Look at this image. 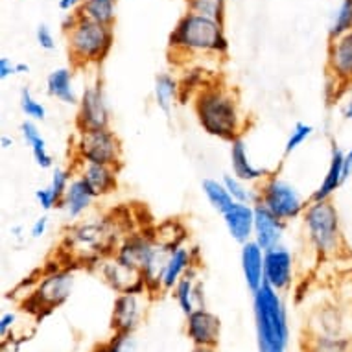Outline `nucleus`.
<instances>
[{
	"instance_id": "f257e3e1",
	"label": "nucleus",
	"mask_w": 352,
	"mask_h": 352,
	"mask_svg": "<svg viewBox=\"0 0 352 352\" xmlns=\"http://www.w3.org/2000/svg\"><path fill=\"white\" fill-rule=\"evenodd\" d=\"M124 236L126 234L120 219L115 216L74 223L63 234V243L59 251L63 266L70 267L69 262H74L78 267L96 270L104 260L115 256L116 248Z\"/></svg>"
},
{
	"instance_id": "f03ea898",
	"label": "nucleus",
	"mask_w": 352,
	"mask_h": 352,
	"mask_svg": "<svg viewBox=\"0 0 352 352\" xmlns=\"http://www.w3.org/2000/svg\"><path fill=\"white\" fill-rule=\"evenodd\" d=\"M194 113L203 131L219 140L234 142L242 139L248 118L242 113L234 89L221 83H208L194 96Z\"/></svg>"
},
{
	"instance_id": "7ed1b4c3",
	"label": "nucleus",
	"mask_w": 352,
	"mask_h": 352,
	"mask_svg": "<svg viewBox=\"0 0 352 352\" xmlns=\"http://www.w3.org/2000/svg\"><path fill=\"white\" fill-rule=\"evenodd\" d=\"M253 310L258 351H286L289 324L280 294L264 284L253 294Z\"/></svg>"
},
{
	"instance_id": "20e7f679",
	"label": "nucleus",
	"mask_w": 352,
	"mask_h": 352,
	"mask_svg": "<svg viewBox=\"0 0 352 352\" xmlns=\"http://www.w3.org/2000/svg\"><path fill=\"white\" fill-rule=\"evenodd\" d=\"M168 45L175 54L186 56L203 52L223 56L229 48L223 24L190 12L179 19L177 26L170 34Z\"/></svg>"
},
{
	"instance_id": "39448f33",
	"label": "nucleus",
	"mask_w": 352,
	"mask_h": 352,
	"mask_svg": "<svg viewBox=\"0 0 352 352\" xmlns=\"http://www.w3.org/2000/svg\"><path fill=\"white\" fill-rule=\"evenodd\" d=\"M300 218L308 243L319 258H334L345 249L340 212L330 199L310 201Z\"/></svg>"
},
{
	"instance_id": "423d86ee",
	"label": "nucleus",
	"mask_w": 352,
	"mask_h": 352,
	"mask_svg": "<svg viewBox=\"0 0 352 352\" xmlns=\"http://www.w3.org/2000/svg\"><path fill=\"white\" fill-rule=\"evenodd\" d=\"M74 288V272L70 267L56 266L45 267L43 275L34 283L26 299L23 300L24 310L35 319L50 316L59 306H63Z\"/></svg>"
},
{
	"instance_id": "0eeeda50",
	"label": "nucleus",
	"mask_w": 352,
	"mask_h": 352,
	"mask_svg": "<svg viewBox=\"0 0 352 352\" xmlns=\"http://www.w3.org/2000/svg\"><path fill=\"white\" fill-rule=\"evenodd\" d=\"M69 54L76 67L102 63L113 47V30L105 24L80 17L72 30L67 32Z\"/></svg>"
},
{
	"instance_id": "6e6552de",
	"label": "nucleus",
	"mask_w": 352,
	"mask_h": 352,
	"mask_svg": "<svg viewBox=\"0 0 352 352\" xmlns=\"http://www.w3.org/2000/svg\"><path fill=\"white\" fill-rule=\"evenodd\" d=\"M72 151L74 161L80 164H104L116 170L122 168V142L109 127L78 131Z\"/></svg>"
},
{
	"instance_id": "1a4fd4ad",
	"label": "nucleus",
	"mask_w": 352,
	"mask_h": 352,
	"mask_svg": "<svg viewBox=\"0 0 352 352\" xmlns=\"http://www.w3.org/2000/svg\"><path fill=\"white\" fill-rule=\"evenodd\" d=\"M258 192V201L256 205H262L267 208L273 216L283 219L288 223L289 219L300 218L308 203L305 197L300 196V192L295 188L292 183L284 181L275 173H270L266 179L262 181L256 188Z\"/></svg>"
},
{
	"instance_id": "9d476101",
	"label": "nucleus",
	"mask_w": 352,
	"mask_h": 352,
	"mask_svg": "<svg viewBox=\"0 0 352 352\" xmlns=\"http://www.w3.org/2000/svg\"><path fill=\"white\" fill-rule=\"evenodd\" d=\"M150 302L148 294H120L116 295L111 312V330L113 334L131 336L139 329Z\"/></svg>"
},
{
	"instance_id": "9b49d317",
	"label": "nucleus",
	"mask_w": 352,
	"mask_h": 352,
	"mask_svg": "<svg viewBox=\"0 0 352 352\" xmlns=\"http://www.w3.org/2000/svg\"><path fill=\"white\" fill-rule=\"evenodd\" d=\"M306 334L352 338V310L336 302L319 306L308 321Z\"/></svg>"
},
{
	"instance_id": "f8f14e48",
	"label": "nucleus",
	"mask_w": 352,
	"mask_h": 352,
	"mask_svg": "<svg viewBox=\"0 0 352 352\" xmlns=\"http://www.w3.org/2000/svg\"><path fill=\"white\" fill-rule=\"evenodd\" d=\"M109 107L105 102L102 83L85 87L78 104V115H76L78 131L105 129L109 127Z\"/></svg>"
},
{
	"instance_id": "ddd939ff",
	"label": "nucleus",
	"mask_w": 352,
	"mask_h": 352,
	"mask_svg": "<svg viewBox=\"0 0 352 352\" xmlns=\"http://www.w3.org/2000/svg\"><path fill=\"white\" fill-rule=\"evenodd\" d=\"M96 272L116 294H146V284L142 272L122 264L115 256L104 260Z\"/></svg>"
},
{
	"instance_id": "4468645a",
	"label": "nucleus",
	"mask_w": 352,
	"mask_h": 352,
	"mask_svg": "<svg viewBox=\"0 0 352 352\" xmlns=\"http://www.w3.org/2000/svg\"><path fill=\"white\" fill-rule=\"evenodd\" d=\"M264 284L273 289L286 292L294 284V254L284 245L264 253Z\"/></svg>"
},
{
	"instance_id": "2eb2a0df",
	"label": "nucleus",
	"mask_w": 352,
	"mask_h": 352,
	"mask_svg": "<svg viewBox=\"0 0 352 352\" xmlns=\"http://www.w3.org/2000/svg\"><path fill=\"white\" fill-rule=\"evenodd\" d=\"M155 242V231L144 229V231L139 232H127L126 236L122 238V242L118 243V248H116L115 258L122 264H126V266L142 270Z\"/></svg>"
},
{
	"instance_id": "dca6fc26",
	"label": "nucleus",
	"mask_w": 352,
	"mask_h": 352,
	"mask_svg": "<svg viewBox=\"0 0 352 352\" xmlns=\"http://www.w3.org/2000/svg\"><path fill=\"white\" fill-rule=\"evenodd\" d=\"M221 334V321L216 314L207 308H196L190 316H186V336L194 346L216 349Z\"/></svg>"
},
{
	"instance_id": "f3484780",
	"label": "nucleus",
	"mask_w": 352,
	"mask_h": 352,
	"mask_svg": "<svg viewBox=\"0 0 352 352\" xmlns=\"http://www.w3.org/2000/svg\"><path fill=\"white\" fill-rule=\"evenodd\" d=\"M329 78L341 87L352 85V30L338 39L330 41L329 59H327Z\"/></svg>"
},
{
	"instance_id": "a211bd4d",
	"label": "nucleus",
	"mask_w": 352,
	"mask_h": 352,
	"mask_svg": "<svg viewBox=\"0 0 352 352\" xmlns=\"http://www.w3.org/2000/svg\"><path fill=\"white\" fill-rule=\"evenodd\" d=\"M284 229L286 221L273 216L267 208L262 205H254V236L253 240L264 249V253L270 249L283 245Z\"/></svg>"
},
{
	"instance_id": "6ab92c4d",
	"label": "nucleus",
	"mask_w": 352,
	"mask_h": 352,
	"mask_svg": "<svg viewBox=\"0 0 352 352\" xmlns=\"http://www.w3.org/2000/svg\"><path fill=\"white\" fill-rule=\"evenodd\" d=\"M227 231L234 242L240 245L248 243L254 236V205L249 203H234L226 214H223Z\"/></svg>"
},
{
	"instance_id": "aec40b11",
	"label": "nucleus",
	"mask_w": 352,
	"mask_h": 352,
	"mask_svg": "<svg viewBox=\"0 0 352 352\" xmlns=\"http://www.w3.org/2000/svg\"><path fill=\"white\" fill-rule=\"evenodd\" d=\"M78 175L85 181L94 197L109 196L118 186V170L104 164H80L78 162Z\"/></svg>"
},
{
	"instance_id": "412c9836",
	"label": "nucleus",
	"mask_w": 352,
	"mask_h": 352,
	"mask_svg": "<svg viewBox=\"0 0 352 352\" xmlns=\"http://www.w3.org/2000/svg\"><path fill=\"white\" fill-rule=\"evenodd\" d=\"M197 260H199V249L197 248L181 245V248L173 249L170 258H168L164 275H162V289L164 292H172L181 278L188 273V270L197 266Z\"/></svg>"
},
{
	"instance_id": "4be33fe9",
	"label": "nucleus",
	"mask_w": 352,
	"mask_h": 352,
	"mask_svg": "<svg viewBox=\"0 0 352 352\" xmlns=\"http://www.w3.org/2000/svg\"><path fill=\"white\" fill-rule=\"evenodd\" d=\"M173 249L164 245L161 242H155L153 249H151V254L146 260V264L142 266V278H144L146 284V294L150 297H155L157 294L164 292L162 289V275H164V270H166L168 258L172 254Z\"/></svg>"
},
{
	"instance_id": "5701e85b",
	"label": "nucleus",
	"mask_w": 352,
	"mask_h": 352,
	"mask_svg": "<svg viewBox=\"0 0 352 352\" xmlns=\"http://www.w3.org/2000/svg\"><path fill=\"white\" fill-rule=\"evenodd\" d=\"M240 262H242V273L249 292L254 294L256 289L264 286V249L254 240L243 243Z\"/></svg>"
},
{
	"instance_id": "b1692460",
	"label": "nucleus",
	"mask_w": 352,
	"mask_h": 352,
	"mask_svg": "<svg viewBox=\"0 0 352 352\" xmlns=\"http://www.w3.org/2000/svg\"><path fill=\"white\" fill-rule=\"evenodd\" d=\"M231 166H232V175H236L238 179H242L243 183H262L266 179L270 172L266 168L254 166L251 159H249L248 144L243 139H236L231 142Z\"/></svg>"
},
{
	"instance_id": "393cba45",
	"label": "nucleus",
	"mask_w": 352,
	"mask_h": 352,
	"mask_svg": "<svg viewBox=\"0 0 352 352\" xmlns=\"http://www.w3.org/2000/svg\"><path fill=\"white\" fill-rule=\"evenodd\" d=\"M343 157H345V151H341L340 146L332 142L329 168H327V173H324L321 185L318 186V190L310 197V201H329L336 194V190H340V186L345 183L343 181Z\"/></svg>"
},
{
	"instance_id": "a878e982",
	"label": "nucleus",
	"mask_w": 352,
	"mask_h": 352,
	"mask_svg": "<svg viewBox=\"0 0 352 352\" xmlns=\"http://www.w3.org/2000/svg\"><path fill=\"white\" fill-rule=\"evenodd\" d=\"M94 199L96 197L91 192V188L87 186L85 181L81 179L80 175H74V179L70 181L69 190H67V194L63 197L61 208L67 212V216L70 219H78L91 208Z\"/></svg>"
},
{
	"instance_id": "bb28decb",
	"label": "nucleus",
	"mask_w": 352,
	"mask_h": 352,
	"mask_svg": "<svg viewBox=\"0 0 352 352\" xmlns=\"http://www.w3.org/2000/svg\"><path fill=\"white\" fill-rule=\"evenodd\" d=\"M47 93L52 98L69 105L80 104L78 94L74 91V76L70 69H56L47 78Z\"/></svg>"
},
{
	"instance_id": "cd10ccee",
	"label": "nucleus",
	"mask_w": 352,
	"mask_h": 352,
	"mask_svg": "<svg viewBox=\"0 0 352 352\" xmlns=\"http://www.w3.org/2000/svg\"><path fill=\"white\" fill-rule=\"evenodd\" d=\"M21 131H23V137L24 140H26V144L30 146V150L34 153V159L35 162H37V166L45 168V170L52 168L54 159L47 148V140L43 139V135H41L39 127L35 126V122H23V124H21Z\"/></svg>"
},
{
	"instance_id": "c85d7f7f",
	"label": "nucleus",
	"mask_w": 352,
	"mask_h": 352,
	"mask_svg": "<svg viewBox=\"0 0 352 352\" xmlns=\"http://www.w3.org/2000/svg\"><path fill=\"white\" fill-rule=\"evenodd\" d=\"M153 96H155L157 107L164 113H170L175 102L181 100V85L172 74L162 72L155 78V87H153Z\"/></svg>"
},
{
	"instance_id": "c756f323",
	"label": "nucleus",
	"mask_w": 352,
	"mask_h": 352,
	"mask_svg": "<svg viewBox=\"0 0 352 352\" xmlns=\"http://www.w3.org/2000/svg\"><path fill=\"white\" fill-rule=\"evenodd\" d=\"M302 352H352V338L306 334L302 338Z\"/></svg>"
},
{
	"instance_id": "7c9ffc66",
	"label": "nucleus",
	"mask_w": 352,
	"mask_h": 352,
	"mask_svg": "<svg viewBox=\"0 0 352 352\" xmlns=\"http://www.w3.org/2000/svg\"><path fill=\"white\" fill-rule=\"evenodd\" d=\"M78 15L94 23L111 26L115 23V0H83Z\"/></svg>"
},
{
	"instance_id": "2f4dec72",
	"label": "nucleus",
	"mask_w": 352,
	"mask_h": 352,
	"mask_svg": "<svg viewBox=\"0 0 352 352\" xmlns=\"http://www.w3.org/2000/svg\"><path fill=\"white\" fill-rule=\"evenodd\" d=\"M201 188L205 197H207V201L210 203L214 210H218L221 216L234 205V199H232L229 190H227L226 185H223V181L210 179V177H208V179H203Z\"/></svg>"
},
{
	"instance_id": "473e14b6",
	"label": "nucleus",
	"mask_w": 352,
	"mask_h": 352,
	"mask_svg": "<svg viewBox=\"0 0 352 352\" xmlns=\"http://www.w3.org/2000/svg\"><path fill=\"white\" fill-rule=\"evenodd\" d=\"M196 273H197V266L190 267L185 277L181 278L179 283H177V286L172 289L173 297H175V300H177V305H179L181 308V312L185 314V316H190V314L196 310V300H194Z\"/></svg>"
},
{
	"instance_id": "72a5a7b5",
	"label": "nucleus",
	"mask_w": 352,
	"mask_h": 352,
	"mask_svg": "<svg viewBox=\"0 0 352 352\" xmlns=\"http://www.w3.org/2000/svg\"><path fill=\"white\" fill-rule=\"evenodd\" d=\"M153 231H155L157 242L164 243V245L172 249L185 245V240L188 238V232H186L185 226L177 218H170L166 221H162L161 226L155 227Z\"/></svg>"
},
{
	"instance_id": "f704fd0d",
	"label": "nucleus",
	"mask_w": 352,
	"mask_h": 352,
	"mask_svg": "<svg viewBox=\"0 0 352 352\" xmlns=\"http://www.w3.org/2000/svg\"><path fill=\"white\" fill-rule=\"evenodd\" d=\"M188 12L212 19L216 23L223 24L226 19V0H186Z\"/></svg>"
},
{
	"instance_id": "c9c22d12",
	"label": "nucleus",
	"mask_w": 352,
	"mask_h": 352,
	"mask_svg": "<svg viewBox=\"0 0 352 352\" xmlns=\"http://www.w3.org/2000/svg\"><path fill=\"white\" fill-rule=\"evenodd\" d=\"M352 30V0H341L340 8L336 10L334 21L329 28V41L341 37Z\"/></svg>"
},
{
	"instance_id": "e433bc0d",
	"label": "nucleus",
	"mask_w": 352,
	"mask_h": 352,
	"mask_svg": "<svg viewBox=\"0 0 352 352\" xmlns=\"http://www.w3.org/2000/svg\"><path fill=\"white\" fill-rule=\"evenodd\" d=\"M223 185L229 190L234 203H249V205H256L258 201V192L251 190L248 183H243L242 179H238L236 175H223Z\"/></svg>"
},
{
	"instance_id": "4c0bfd02",
	"label": "nucleus",
	"mask_w": 352,
	"mask_h": 352,
	"mask_svg": "<svg viewBox=\"0 0 352 352\" xmlns=\"http://www.w3.org/2000/svg\"><path fill=\"white\" fill-rule=\"evenodd\" d=\"M21 109L32 122H43L47 118V107L37 102L28 89H23V93H21Z\"/></svg>"
},
{
	"instance_id": "58836bf2",
	"label": "nucleus",
	"mask_w": 352,
	"mask_h": 352,
	"mask_svg": "<svg viewBox=\"0 0 352 352\" xmlns=\"http://www.w3.org/2000/svg\"><path fill=\"white\" fill-rule=\"evenodd\" d=\"M314 133V127L310 124H306V122H297L292 129V133H289L288 140H286V146H284V153L289 155V153H294L299 146H302L306 140L310 139Z\"/></svg>"
},
{
	"instance_id": "ea45409f",
	"label": "nucleus",
	"mask_w": 352,
	"mask_h": 352,
	"mask_svg": "<svg viewBox=\"0 0 352 352\" xmlns=\"http://www.w3.org/2000/svg\"><path fill=\"white\" fill-rule=\"evenodd\" d=\"M72 179H74V175H72V172L67 170V168H56V170H54L52 181H50V188H52V192L59 199V203H63V197L65 194H67V190H69V185Z\"/></svg>"
},
{
	"instance_id": "a19ab883",
	"label": "nucleus",
	"mask_w": 352,
	"mask_h": 352,
	"mask_svg": "<svg viewBox=\"0 0 352 352\" xmlns=\"http://www.w3.org/2000/svg\"><path fill=\"white\" fill-rule=\"evenodd\" d=\"M127 346H131V336L113 334L109 341L98 345L93 352H127Z\"/></svg>"
},
{
	"instance_id": "79ce46f5",
	"label": "nucleus",
	"mask_w": 352,
	"mask_h": 352,
	"mask_svg": "<svg viewBox=\"0 0 352 352\" xmlns=\"http://www.w3.org/2000/svg\"><path fill=\"white\" fill-rule=\"evenodd\" d=\"M35 199H37V203H39L43 210H52L56 207H61V203H59V199L56 197V194H54L50 186L35 190Z\"/></svg>"
},
{
	"instance_id": "37998d69",
	"label": "nucleus",
	"mask_w": 352,
	"mask_h": 352,
	"mask_svg": "<svg viewBox=\"0 0 352 352\" xmlns=\"http://www.w3.org/2000/svg\"><path fill=\"white\" fill-rule=\"evenodd\" d=\"M37 43H39V47L45 48V50H54V48H56L54 35L47 24H41L39 28H37Z\"/></svg>"
},
{
	"instance_id": "c03bdc74",
	"label": "nucleus",
	"mask_w": 352,
	"mask_h": 352,
	"mask_svg": "<svg viewBox=\"0 0 352 352\" xmlns=\"http://www.w3.org/2000/svg\"><path fill=\"white\" fill-rule=\"evenodd\" d=\"M15 323H17V314L15 312L2 314V318H0V338H2V340L12 334Z\"/></svg>"
},
{
	"instance_id": "a18cd8bd",
	"label": "nucleus",
	"mask_w": 352,
	"mask_h": 352,
	"mask_svg": "<svg viewBox=\"0 0 352 352\" xmlns=\"http://www.w3.org/2000/svg\"><path fill=\"white\" fill-rule=\"evenodd\" d=\"M47 227H48V218L47 216H41L34 221V226H32V236L34 238H41L45 232H47Z\"/></svg>"
},
{
	"instance_id": "49530a36",
	"label": "nucleus",
	"mask_w": 352,
	"mask_h": 352,
	"mask_svg": "<svg viewBox=\"0 0 352 352\" xmlns=\"http://www.w3.org/2000/svg\"><path fill=\"white\" fill-rule=\"evenodd\" d=\"M194 300H196V308H207L205 306V284L201 280H196V286H194Z\"/></svg>"
},
{
	"instance_id": "de8ad7c7",
	"label": "nucleus",
	"mask_w": 352,
	"mask_h": 352,
	"mask_svg": "<svg viewBox=\"0 0 352 352\" xmlns=\"http://www.w3.org/2000/svg\"><path fill=\"white\" fill-rule=\"evenodd\" d=\"M12 74H17V72H15V65H13L8 58H0V78L6 80L8 76Z\"/></svg>"
},
{
	"instance_id": "09e8293b",
	"label": "nucleus",
	"mask_w": 352,
	"mask_h": 352,
	"mask_svg": "<svg viewBox=\"0 0 352 352\" xmlns=\"http://www.w3.org/2000/svg\"><path fill=\"white\" fill-rule=\"evenodd\" d=\"M352 175V148L349 151H345V157H343V181H346Z\"/></svg>"
},
{
	"instance_id": "8fccbe9b",
	"label": "nucleus",
	"mask_w": 352,
	"mask_h": 352,
	"mask_svg": "<svg viewBox=\"0 0 352 352\" xmlns=\"http://www.w3.org/2000/svg\"><path fill=\"white\" fill-rule=\"evenodd\" d=\"M341 116L345 120H352V93H349V96H346L343 105H341Z\"/></svg>"
},
{
	"instance_id": "3c124183",
	"label": "nucleus",
	"mask_w": 352,
	"mask_h": 352,
	"mask_svg": "<svg viewBox=\"0 0 352 352\" xmlns=\"http://www.w3.org/2000/svg\"><path fill=\"white\" fill-rule=\"evenodd\" d=\"M78 4H83V0H59V10L70 12V10H74Z\"/></svg>"
},
{
	"instance_id": "603ef678",
	"label": "nucleus",
	"mask_w": 352,
	"mask_h": 352,
	"mask_svg": "<svg viewBox=\"0 0 352 352\" xmlns=\"http://www.w3.org/2000/svg\"><path fill=\"white\" fill-rule=\"evenodd\" d=\"M0 146H2V150H10L13 146V139L12 137H8V135H2V137H0Z\"/></svg>"
},
{
	"instance_id": "864d4df0",
	"label": "nucleus",
	"mask_w": 352,
	"mask_h": 352,
	"mask_svg": "<svg viewBox=\"0 0 352 352\" xmlns=\"http://www.w3.org/2000/svg\"><path fill=\"white\" fill-rule=\"evenodd\" d=\"M15 72H17V74H28L30 67L26 63H17L15 65Z\"/></svg>"
},
{
	"instance_id": "5fc2aeb1",
	"label": "nucleus",
	"mask_w": 352,
	"mask_h": 352,
	"mask_svg": "<svg viewBox=\"0 0 352 352\" xmlns=\"http://www.w3.org/2000/svg\"><path fill=\"white\" fill-rule=\"evenodd\" d=\"M194 352H216V349H207V346H194Z\"/></svg>"
},
{
	"instance_id": "6e6d98bb",
	"label": "nucleus",
	"mask_w": 352,
	"mask_h": 352,
	"mask_svg": "<svg viewBox=\"0 0 352 352\" xmlns=\"http://www.w3.org/2000/svg\"><path fill=\"white\" fill-rule=\"evenodd\" d=\"M12 232L15 234V236H21V232H23V229L21 227H12Z\"/></svg>"
},
{
	"instance_id": "4d7b16f0",
	"label": "nucleus",
	"mask_w": 352,
	"mask_h": 352,
	"mask_svg": "<svg viewBox=\"0 0 352 352\" xmlns=\"http://www.w3.org/2000/svg\"><path fill=\"white\" fill-rule=\"evenodd\" d=\"M258 352H286V351H258Z\"/></svg>"
}]
</instances>
